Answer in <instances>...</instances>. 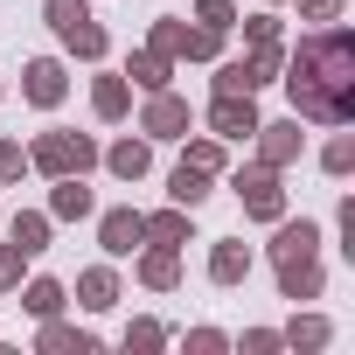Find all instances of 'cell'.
<instances>
[{"label": "cell", "instance_id": "obj_7", "mask_svg": "<svg viewBox=\"0 0 355 355\" xmlns=\"http://www.w3.org/2000/svg\"><path fill=\"white\" fill-rule=\"evenodd\" d=\"M146 244V230H139V209L132 202H119V209H98V251L119 265V258H132Z\"/></svg>", "mask_w": 355, "mask_h": 355}, {"label": "cell", "instance_id": "obj_37", "mask_svg": "<svg viewBox=\"0 0 355 355\" xmlns=\"http://www.w3.org/2000/svg\"><path fill=\"white\" fill-rule=\"evenodd\" d=\"M237 348H244V355H279L286 341H279V327H251V334H244Z\"/></svg>", "mask_w": 355, "mask_h": 355}, {"label": "cell", "instance_id": "obj_15", "mask_svg": "<svg viewBox=\"0 0 355 355\" xmlns=\"http://www.w3.org/2000/svg\"><path fill=\"white\" fill-rule=\"evenodd\" d=\"M119 300H125V293H119V272H112V258L77 272V306H84V313H112Z\"/></svg>", "mask_w": 355, "mask_h": 355}, {"label": "cell", "instance_id": "obj_36", "mask_svg": "<svg viewBox=\"0 0 355 355\" xmlns=\"http://www.w3.org/2000/svg\"><path fill=\"white\" fill-rule=\"evenodd\" d=\"M189 348H196V355H223L230 334H223V327H189Z\"/></svg>", "mask_w": 355, "mask_h": 355}, {"label": "cell", "instance_id": "obj_11", "mask_svg": "<svg viewBox=\"0 0 355 355\" xmlns=\"http://www.w3.org/2000/svg\"><path fill=\"white\" fill-rule=\"evenodd\" d=\"M265 251H272V265H279V258H313V251H320V223H313V216H279Z\"/></svg>", "mask_w": 355, "mask_h": 355}, {"label": "cell", "instance_id": "obj_38", "mask_svg": "<svg viewBox=\"0 0 355 355\" xmlns=\"http://www.w3.org/2000/svg\"><path fill=\"white\" fill-rule=\"evenodd\" d=\"M341 237H348V244H341V251H348V258H355V196H341Z\"/></svg>", "mask_w": 355, "mask_h": 355}, {"label": "cell", "instance_id": "obj_16", "mask_svg": "<svg viewBox=\"0 0 355 355\" xmlns=\"http://www.w3.org/2000/svg\"><path fill=\"white\" fill-rule=\"evenodd\" d=\"M35 348H42V355H91V348H98V334H91V327H77V320H63V313H49V320L35 327Z\"/></svg>", "mask_w": 355, "mask_h": 355}, {"label": "cell", "instance_id": "obj_22", "mask_svg": "<svg viewBox=\"0 0 355 355\" xmlns=\"http://www.w3.org/2000/svg\"><path fill=\"white\" fill-rule=\"evenodd\" d=\"M15 293H21V306H28L35 320H49V313H63V306H70V286H63V279H21Z\"/></svg>", "mask_w": 355, "mask_h": 355}, {"label": "cell", "instance_id": "obj_4", "mask_svg": "<svg viewBox=\"0 0 355 355\" xmlns=\"http://www.w3.org/2000/svg\"><path fill=\"white\" fill-rule=\"evenodd\" d=\"M209 132H216L223 146H244V139L258 132V98H251V91H216V98H209Z\"/></svg>", "mask_w": 355, "mask_h": 355}, {"label": "cell", "instance_id": "obj_24", "mask_svg": "<svg viewBox=\"0 0 355 355\" xmlns=\"http://www.w3.org/2000/svg\"><path fill=\"white\" fill-rule=\"evenodd\" d=\"M63 49H70L77 63H105V56H112V35H105V28H98V15H91L77 35H63Z\"/></svg>", "mask_w": 355, "mask_h": 355}, {"label": "cell", "instance_id": "obj_19", "mask_svg": "<svg viewBox=\"0 0 355 355\" xmlns=\"http://www.w3.org/2000/svg\"><path fill=\"white\" fill-rule=\"evenodd\" d=\"M189 216H196V209H182V202L139 209V230H146V244H174V251H182V244H189Z\"/></svg>", "mask_w": 355, "mask_h": 355}, {"label": "cell", "instance_id": "obj_31", "mask_svg": "<svg viewBox=\"0 0 355 355\" xmlns=\"http://www.w3.org/2000/svg\"><path fill=\"white\" fill-rule=\"evenodd\" d=\"M21 174H28V146L21 139H0V189H15Z\"/></svg>", "mask_w": 355, "mask_h": 355}, {"label": "cell", "instance_id": "obj_3", "mask_svg": "<svg viewBox=\"0 0 355 355\" xmlns=\"http://www.w3.org/2000/svg\"><path fill=\"white\" fill-rule=\"evenodd\" d=\"M230 189H237V202H244L251 223H279V216H286V182H279V167L244 160V167L230 174Z\"/></svg>", "mask_w": 355, "mask_h": 355}, {"label": "cell", "instance_id": "obj_5", "mask_svg": "<svg viewBox=\"0 0 355 355\" xmlns=\"http://www.w3.org/2000/svg\"><path fill=\"white\" fill-rule=\"evenodd\" d=\"M189 125H196V112H189V98L174 91V84L167 91H146V105H139V132L146 139H182Z\"/></svg>", "mask_w": 355, "mask_h": 355}, {"label": "cell", "instance_id": "obj_14", "mask_svg": "<svg viewBox=\"0 0 355 355\" xmlns=\"http://www.w3.org/2000/svg\"><path fill=\"white\" fill-rule=\"evenodd\" d=\"M251 265H258V251H251L244 237H216V244H209V279H216V286H244Z\"/></svg>", "mask_w": 355, "mask_h": 355}, {"label": "cell", "instance_id": "obj_12", "mask_svg": "<svg viewBox=\"0 0 355 355\" xmlns=\"http://www.w3.org/2000/svg\"><path fill=\"white\" fill-rule=\"evenodd\" d=\"M98 167H112L119 182H146V167H153V139H146V132H139V139L125 132V139H112V146L98 153Z\"/></svg>", "mask_w": 355, "mask_h": 355}, {"label": "cell", "instance_id": "obj_1", "mask_svg": "<svg viewBox=\"0 0 355 355\" xmlns=\"http://www.w3.org/2000/svg\"><path fill=\"white\" fill-rule=\"evenodd\" d=\"M279 84H286V98H293V119L355 125V28L327 21V28L300 35V42L286 49Z\"/></svg>", "mask_w": 355, "mask_h": 355}, {"label": "cell", "instance_id": "obj_2", "mask_svg": "<svg viewBox=\"0 0 355 355\" xmlns=\"http://www.w3.org/2000/svg\"><path fill=\"white\" fill-rule=\"evenodd\" d=\"M98 139L91 132H63V125H49V132H35V146H28V174H91L98 167Z\"/></svg>", "mask_w": 355, "mask_h": 355}, {"label": "cell", "instance_id": "obj_13", "mask_svg": "<svg viewBox=\"0 0 355 355\" xmlns=\"http://www.w3.org/2000/svg\"><path fill=\"white\" fill-rule=\"evenodd\" d=\"M91 112H98V125H119V119L132 112V84H125V70H98V77H91Z\"/></svg>", "mask_w": 355, "mask_h": 355}, {"label": "cell", "instance_id": "obj_6", "mask_svg": "<svg viewBox=\"0 0 355 355\" xmlns=\"http://www.w3.org/2000/svg\"><path fill=\"white\" fill-rule=\"evenodd\" d=\"M21 98H28L35 112H56V105L70 98V70H63V56H28V63H21Z\"/></svg>", "mask_w": 355, "mask_h": 355}, {"label": "cell", "instance_id": "obj_9", "mask_svg": "<svg viewBox=\"0 0 355 355\" xmlns=\"http://www.w3.org/2000/svg\"><path fill=\"white\" fill-rule=\"evenodd\" d=\"M132 279L146 293H174V286H182V251H174V244H139L132 251Z\"/></svg>", "mask_w": 355, "mask_h": 355}, {"label": "cell", "instance_id": "obj_28", "mask_svg": "<svg viewBox=\"0 0 355 355\" xmlns=\"http://www.w3.org/2000/svg\"><path fill=\"white\" fill-rule=\"evenodd\" d=\"M320 167L334 174V182H348V174H355V132H334V139L320 146Z\"/></svg>", "mask_w": 355, "mask_h": 355}, {"label": "cell", "instance_id": "obj_25", "mask_svg": "<svg viewBox=\"0 0 355 355\" xmlns=\"http://www.w3.org/2000/svg\"><path fill=\"white\" fill-rule=\"evenodd\" d=\"M182 139H189V132H182ZM182 160H196V167H202V174H230V146H223V139H216V132H196V139H189V153H182Z\"/></svg>", "mask_w": 355, "mask_h": 355}, {"label": "cell", "instance_id": "obj_40", "mask_svg": "<svg viewBox=\"0 0 355 355\" xmlns=\"http://www.w3.org/2000/svg\"><path fill=\"white\" fill-rule=\"evenodd\" d=\"M0 91H8V84H0Z\"/></svg>", "mask_w": 355, "mask_h": 355}, {"label": "cell", "instance_id": "obj_18", "mask_svg": "<svg viewBox=\"0 0 355 355\" xmlns=\"http://www.w3.org/2000/svg\"><path fill=\"white\" fill-rule=\"evenodd\" d=\"M49 237H56V216H49V209H15V216H8V244H21L28 258H42Z\"/></svg>", "mask_w": 355, "mask_h": 355}, {"label": "cell", "instance_id": "obj_34", "mask_svg": "<svg viewBox=\"0 0 355 355\" xmlns=\"http://www.w3.org/2000/svg\"><path fill=\"white\" fill-rule=\"evenodd\" d=\"M21 272H28V251H21V244H0V300L21 286Z\"/></svg>", "mask_w": 355, "mask_h": 355}, {"label": "cell", "instance_id": "obj_20", "mask_svg": "<svg viewBox=\"0 0 355 355\" xmlns=\"http://www.w3.org/2000/svg\"><path fill=\"white\" fill-rule=\"evenodd\" d=\"M125 84H132V91H167V84H174V63H167L160 49H132V56H125Z\"/></svg>", "mask_w": 355, "mask_h": 355}, {"label": "cell", "instance_id": "obj_35", "mask_svg": "<svg viewBox=\"0 0 355 355\" xmlns=\"http://www.w3.org/2000/svg\"><path fill=\"white\" fill-rule=\"evenodd\" d=\"M341 8H348V0H300V21L327 28V21H341Z\"/></svg>", "mask_w": 355, "mask_h": 355}, {"label": "cell", "instance_id": "obj_17", "mask_svg": "<svg viewBox=\"0 0 355 355\" xmlns=\"http://www.w3.org/2000/svg\"><path fill=\"white\" fill-rule=\"evenodd\" d=\"M49 216H56V223H84V216H98V196L84 189V174H56V189H49Z\"/></svg>", "mask_w": 355, "mask_h": 355}, {"label": "cell", "instance_id": "obj_10", "mask_svg": "<svg viewBox=\"0 0 355 355\" xmlns=\"http://www.w3.org/2000/svg\"><path fill=\"white\" fill-rule=\"evenodd\" d=\"M272 272H279V300H293V306L320 300V286H327V272H320V251H313V258H279Z\"/></svg>", "mask_w": 355, "mask_h": 355}, {"label": "cell", "instance_id": "obj_29", "mask_svg": "<svg viewBox=\"0 0 355 355\" xmlns=\"http://www.w3.org/2000/svg\"><path fill=\"white\" fill-rule=\"evenodd\" d=\"M237 28H244V49H265V42H279V35H286V21H279V15H272V8H258V15H251V21H244V15H237Z\"/></svg>", "mask_w": 355, "mask_h": 355}, {"label": "cell", "instance_id": "obj_26", "mask_svg": "<svg viewBox=\"0 0 355 355\" xmlns=\"http://www.w3.org/2000/svg\"><path fill=\"white\" fill-rule=\"evenodd\" d=\"M42 21H49L56 42H63V35H77V28L91 21V0H42Z\"/></svg>", "mask_w": 355, "mask_h": 355}, {"label": "cell", "instance_id": "obj_32", "mask_svg": "<svg viewBox=\"0 0 355 355\" xmlns=\"http://www.w3.org/2000/svg\"><path fill=\"white\" fill-rule=\"evenodd\" d=\"M223 56V35L216 28H189V49H182V63H216Z\"/></svg>", "mask_w": 355, "mask_h": 355}, {"label": "cell", "instance_id": "obj_30", "mask_svg": "<svg viewBox=\"0 0 355 355\" xmlns=\"http://www.w3.org/2000/svg\"><path fill=\"white\" fill-rule=\"evenodd\" d=\"M196 28L230 35V28H237V0H196Z\"/></svg>", "mask_w": 355, "mask_h": 355}, {"label": "cell", "instance_id": "obj_8", "mask_svg": "<svg viewBox=\"0 0 355 355\" xmlns=\"http://www.w3.org/2000/svg\"><path fill=\"white\" fill-rule=\"evenodd\" d=\"M251 139H258V160H265V167H279V174H286V167L300 160V146H306L300 119H258V132H251Z\"/></svg>", "mask_w": 355, "mask_h": 355}, {"label": "cell", "instance_id": "obj_21", "mask_svg": "<svg viewBox=\"0 0 355 355\" xmlns=\"http://www.w3.org/2000/svg\"><path fill=\"white\" fill-rule=\"evenodd\" d=\"M209 182H216V174H202L196 160H182V167L167 174V202H182V209H202V202H209Z\"/></svg>", "mask_w": 355, "mask_h": 355}, {"label": "cell", "instance_id": "obj_33", "mask_svg": "<svg viewBox=\"0 0 355 355\" xmlns=\"http://www.w3.org/2000/svg\"><path fill=\"white\" fill-rule=\"evenodd\" d=\"M125 348L153 355V348H167V327H160V320H125Z\"/></svg>", "mask_w": 355, "mask_h": 355}, {"label": "cell", "instance_id": "obj_23", "mask_svg": "<svg viewBox=\"0 0 355 355\" xmlns=\"http://www.w3.org/2000/svg\"><path fill=\"white\" fill-rule=\"evenodd\" d=\"M279 341H286V348H327V341H334V327H327L320 313H293V320L279 327Z\"/></svg>", "mask_w": 355, "mask_h": 355}, {"label": "cell", "instance_id": "obj_39", "mask_svg": "<svg viewBox=\"0 0 355 355\" xmlns=\"http://www.w3.org/2000/svg\"><path fill=\"white\" fill-rule=\"evenodd\" d=\"M265 8H279V0H265Z\"/></svg>", "mask_w": 355, "mask_h": 355}, {"label": "cell", "instance_id": "obj_27", "mask_svg": "<svg viewBox=\"0 0 355 355\" xmlns=\"http://www.w3.org/2000/svg\"><path fill=\"white\" fill-rule=\"evenodd\" d=\"M146 49H160L167 63H182V49H189V21H174V15H160V21L146 28Z\"/></svg>", "mask_w": 355, "mask_h": 355}]
</instances>
